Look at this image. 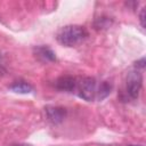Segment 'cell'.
Listing matches in <instances>:
<instances>
[{"label":"cell","instance_id":"8","mask_svg":"<svg viewBox=\"0 0 146 146\" xmlns=\"http://www.w3.org/2000/svg\"><path fill=\"white\" fill-rule=\"evenodd\" d=\"M112 90V84L108 83L107 81H103L99 86H98V94H97V99H104L105 97H107L111 94Z\"/></svg>","mask_w":146,"mask_h":146},{"label":"cell","instance_id":"1","mask_svg":"<svg viewBox=\"0 0 146 146\" xmlns=\"http://www.w3.org/2000/svg\"><path fill=\"white\" fill-rule=\"evenodd\" d=\"M88 36L87 30L81 25H66L62 27L56 35L57 41L66 47H74L80 44Z\"/></svg>","mask_w":146,"mask_h":146},{"label":"cell","instance_id":"7","mask_svg":"<svg viewBox=\"0 0 146 146\" xmlns=\"http://www.w3.org/2000/svg\"><path fill=\"white\" fill-rule=\"evenodd\" d=\"M10 89L17 94H30L33 91V87L25 81H16L10 86Z\"/></svg>","mask_w":146,"mask_h":146},{"label":"cell","instance_id":"10","mask_svg":"<svg viewBox=\"0 0 146 146\" xmlns=\"http://www.w3.org/2000/svg\"><path fill=\"white\" fill-rule=\"evenodd\" d=\"M145 8H143L141 9V13H140V24H141V26L143 27H145L146 26V24H145Z\"/></svg>","mask_w":146,"mask_h":146},{"label":"cell","instance_id":"3","mask_svg":"<svg viewBox=\"0 0 146 146\" xmlns=\"http://www.w3.org/2000/svg\"><path fill=\"white\" fill-rule=\"evenodd\" d=\"M143 84V75L139 72V70H132L128 73L127 80H125V89L124 95L129 99H136L138 98V95L140 92Z\"/></svg>","mask_w":146,"mask_h":146},{"label":"cell","instance_id":"12","mask_svg":"<svg viewBox=\"0 0 146 146\" xmlns=\"http://www.w3.org/2000/svg\"><path fill=\"white\" fill-rule=\"evenodd\" d=\"M129 146H140V145H129Z\"/></svg>","mask_w":146,"mask_h":146},{"label":"cell","instance_id":"6","mask_svg":"<svg viewBox=\"0 0 146 146\" xmlns=\"http://www.w3.org/2000/svg\"><path fill=\"white\" fill-rule=\"evenodd\" d=\"M34 55L35 57H38L40 60L44 62V63H49V62H55L56 60V56L55 52L47 46H38L34 48Z\"/></svg>","mask_w":146,"mask_h":146},{"label":"cell","instance_id":"9","mask_svg":"<svg viewBox=\"0 0 146 146\" xmlns=\"http://www.w3.org/2000/svg\"><path fill=\"white\" fill-rule=\"evenodd\" d=\"M135 67H136V70H143L144 67H145V57H143V58H140L139 60H137L136 63H135Z\"/></svg>","mask_w":146,"mask_h":146},{"label":"cell","instance_id":"11","mask_svg":"<svg viewBox=\"0 0 146 146\" xmlns=\"http://www.w3.org/2000/svg\"><path fill=\"white\" fill-rule=\"evenodd\" d=\"M15 146H31V145H27V144H18V145H15Z\"/></svg>","mask_w":146,"mask_h":146},{"label":"cell","instance_id":"2","mask_svg":"<svg viewBox=\"0 0 146 146\" xmlns=\"http://www.w3.org/2000/svg\"><path fill=\"white\" fill-rule=\"evenodd\" d=\"M79 97L87 102H92L97 99L98 94V86L94 78H78L75 91Z\"/></svg>","mask_w":146,"mask_h":146},{"label":"cell","instance_id":"4","mask_svg":"<svg viewBox=\"0 0 146 146\" xmlns=\"http://www.w3.org/2000/svg\"><path fill=\"white\" fill-rule=\"evenodd\" d=\"M76 81H78V78H74L71 75H64L56 80L55 87L60 91L74 92L76 87Z\"/></svg>","mask_w":146,"mask_h":146},{"label":"cell","instance_id":"5","mask_svg":"<svg viewBox=\"0 0 146 146\" xmlns=\"http://www.w3.org/2000/svg\"><path fill=\"white\" fill-rule=\"evenodd\" d=\"M46 114L48 120L54 123V124H58L60 123L64 117L66 116V110L63 107H58V106H47L46 108Z\"/></svg>","mask_w":146,"mask_h":146}]
</instances>
